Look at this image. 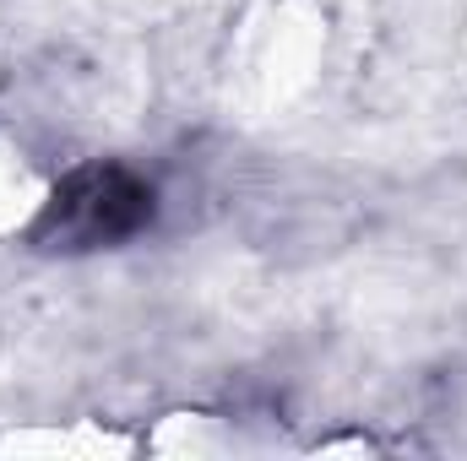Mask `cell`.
Segmentation results:
<instances>
[{"mask_svg": "<svg viewBox=\"0 0 467 461\" xmlns=\"http://www.w3.org/2000/svg\"><path fill=\"white\" fill-rule=\"evenodd\" d=\"M152 218H158L152 179H141L125 163H82L49 190V201L33 223V244L71 250V255L115 250V244H130L136 233L152 229Z\"/></svg>", "mask_w": 467, "mask_h": 461, "instance_id": "obj_1", "label": "cell"}]
</instances>
